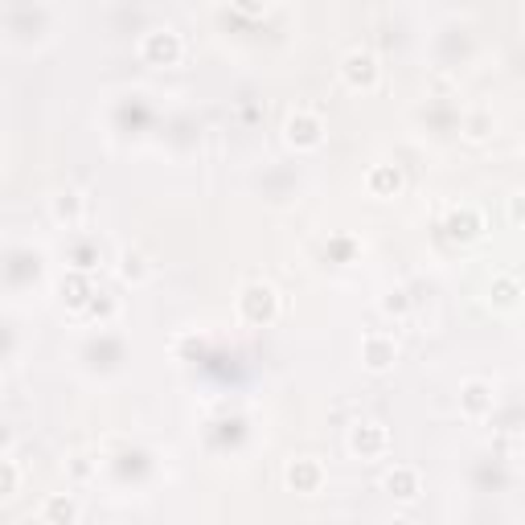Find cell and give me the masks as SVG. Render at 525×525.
Returning a JSON list of instances; mask_svg holds the SVG:
<instances>
[{
    "instance_id": "obj_1",
    "label": "cell",
    "mask_w": 525,
    "mask_h": 525,
    "mask_svg": "<svg viewBox=\"0 0 525 525\" xmlns=\"http://www.w3.org/2000/svg\"><path fill=\"white\" fill-rule=\"evenodd\" d=\"M468 406H472V411H480V406H484V386H480V382H472V386H468Z\"/></svg>"
}]
</instances>
